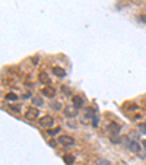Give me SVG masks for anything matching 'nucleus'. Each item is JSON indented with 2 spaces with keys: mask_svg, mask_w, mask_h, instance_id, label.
<instances>
[{
  "mask_svg": "<svg viewBox=\"0 0 146 165\" xmlns=\"http://www.w3.org/2000/svg\"><path fill=\"white\" fill-rule=\"evenodd\" d=\"M57 142L60 145H63V146H72L73 143H74V139H73L72 136H69V134H62Z\"/></svg>",
  "mask_w": 146,
  "mask_h": 165,
  "instance_id": "obj_1",
  "label": "nucleus"
},
{
  "mask_svg": "<svg viewBox=\"0 0 146 165\" xmlns=\"http://www.w3.org/2000/svg\"><path fill=\"white\" fill-rule=\"evenodd\" d=\"M38 117H39V111L34 107L28 108V111L25 113V119H28V120H36Z\"/></svg>",
  "mask_w": 146,
  "mask_h": 165,
  "instance_id": "obj_2",
  "label": "nucleus"
},
{
  "mask_svg": "<svg viewBox=\"0 0 146 165\" xmlns=\"http://www.w3.org/2000/svg\"><path fill=\"white\" fill-rule=\"evenodd\" d=\"M39 124H41L42 127H53V124H54V119H53V117H50V116H44V117H41V119H39Z\"/></svg>",
  "mask_w": 146,
  "mask_h": 165,
  "instance_id": "obj_3",
  "label": "nucleus"
},
{
  "mask_svg": "<svg viewBox=\"0 0 146 165\" xmlns=\"http://www.w3.org/2000/svg\"><path fill=\"white\" fill-rule=\"evenodd\" d=\"M41 94L42 95H45V96H48V98H53L54 95H56V89L53 88V86H44L42 89H41Z\"/></svg>",
  "mask_w": 146,
  "mask_h": 165,
  "instance_id": "obj_4",
  "label": "nucleus"
},
{
  "mask_svg": "<svg viewBox=\"0 0 146 165\" xmlns=\"http://www.w3.org/2000/svg\"><path fill=\"white\" fill-rule=\"evenodd\" d=\"M64 116L67 119H74L77 116V108H74V107H64Z\"/></svg>",
  "mask_w": 146,
  "mask_h": 165,
  "instance_id": "obj_5",
  "label": "nucleus"
},
{
  "mask_svg": "<svg viewBox=\"0 0 146 165\" xmlns=\"http://www.w3.org/2000/svg\"><path fill=\"white\" fill-rule=\"evenodd\" d=\"M73 107H74V108H77V110H79V108H82V107H83V104H85V102H83V98H82V96H79V95H76V96H73Z\"/></svg>",
  "mask_w": 146,
  "mask_h": 165,
  "instance_id": "obj_6",
  "label": "nucleus"
},
{
  "mask_svg": "<svg viewBox=\"0 0 146 165\" xmlns=\"http://www.w3.org/2000/svg\"><path fill=\"white\" fill-rule=\"evenodd\" d=\"M107 130H108L111 134H118V133H120V130H121V127H120L117 123H114V121H112V123L107 127Z\"/></svg>",
  "mask_w": 146,
  "mask_h": 165,
  "instance_id": "obj_7",
  "label": "nucleus"
},
{
  "mask_svg": "<svg viewBox=\"0 0 146 165\" xmlns=\"http://www.w3.org/2000/svg\"><path fill=\"white\" fill-rule=\"evenodd\" d=\"M53 75H56L57 78H64V76H66V70H64L63 67L54 66V67H53Z\"/></svg>",
  "mask_w": 146,
  "mask_h": 165,
  "instance_id": "obj_8",
  "label": "nucleus"
},
{
  "mask_svg": "<svg viewBox=\"0 0 146 165\" xmlns=\"http://www.w3.org/2000/svg\"><path fill=\"white\" fill-rule=\"evenodd\" d=\"M38 79H39V82L41 83H45V85L48 86V83H50V76H48V73H47V72H39Z\"/></svg>",
  "mask_w": 146,
  "mask_h": 165,
  "instance_id": "obj_9",
  "label": "nucleus"
},
{
  "mask_svg": "<svg viewBox=\"0 0 146 165\" xmlns=\"http://www.w3.org/2000/svg\"><path fill=\"white\" fill-rule=\"evenodd\" d=\"M129 148H130V151H133V152H136V154L140 152V145H139V142H136V140H130Z\"/></svg>",
  "mask_w": 146,
  "mask_h": 165,
  "instance_id": "obj_10",
  "label": "nucleus"
},
{
  "mask_svg": "<svg viewBox=\"0 0 146 165\" xmlns=\"http://www.w3.org/2000/svg\"><path fill=\"white\" fill-rule=\"evenodd\" d=\"M32 105L34 107H42L44 105V101L41 96H32Z\"/></svg>",
  "mask_w": 146,
  "mask_h": 165,
  "instance_id": "obj_11",
  "label": "nucleus"
},
{
  "mask_svg": "<svg viewBox=\"0 0 146 165\" xmlns=\"http://www.w3.org/2000/svg\"><path fill=\"white\" fill-rule=\"evenodd\" d=\"M63 161L67 165H73L74 164V156H73V155H64V156H63Z\"/></svg>",
  "mask_w": 146,
  "mask_h": 165,
  "instance_id": "obj_12",
  "label": "nucleus"
},
{
  "mask_svg": "<svg viewBox=\"0 0 146 165\" xmlns=\"http://www.w3.org/2000/svg\"><path fill=\"white\" fill-rule=\"evenodd\" d=\"M94 113H95V111H94L92 108H88V110H86V113H85V117H86V119H92V120H94V119H95Z\"/></svg>",
  "mask_w": 146,
  "mask_h": 165,
  "instance_id": "obj_13",
  "label": "nucleus"
},
{
  "mask_svg": "<svg viewBox=\"0 0 146 165\" xmlns=\"http://www.w3.org/2000/svg\"><path fill=\"white\" fill-rule=\"evenodd\" d=\"M137 129L142 134H146V123H139L137 124Z\"/></svg>",
  "mask_w": 146,
  "mask_h": 165,
  "instance_id": "obj_14",
  "label": "nucleus"
},
{
  "mask_svg": "<svg viewBox=\"0 0 146 165\" xmlns=\"http://www.w3.org/2000/svg\"><path fill=\"white\" fill-rule=\"evenodd\" d=\"M50 107H51V108H54L56 111H60V110H62V104H60V102H51V104H50Z\"/></svg>",
  "mask_w": 146,
  "mask_h": 165,
  "instance_id": "obj_15",
  "label": "nucleus"
},
{
  "mask_svg": "<svg viewBox=\"0 0 146 165\" xmlns=\"http://www.w3.org/2000/svg\"><path fill=\"white\" fill-rule=\"evenodd\" d=\"M111 142L117 145V143L121 142V137H118V134H111Z\"/></svg>",
  "mask_w": 146,
  "mask_h": 165,
  "instance_id": "obj_16",
  "label": "nucleus"
},
{
  "mask_svg": "<svg viewBox=\"0 0 146 165\" xmlns=\"http://www.w3.org/2000/svg\"><path fill=\"white\" fill-rule=\"evenodd\" d=\"M6 99H7V101H18V95H15V94H7V95H6Z\"/></svg>",
  "mask_w": 146,
  "mask_h": 165,
  "instance_id": "obj_17",
  "label": "nucleus"
},
{
  "mask_svg": "<svg viewBox=\"0 0 146 165\" xmlns=\"http://www.w3.org/2000/svg\"><path fill=\"white\" fill-rule=\"evenodd\" d=\"M9 108L15 113H21V105H9Z\"/></svg>",
  "mask_w": 146,
  "mask_h": 165,
  "instance_id": "obj_18",
  "label": "nucleus"
},
{
  "mask_svg": "<svg viewBox=\"0 0 146 165\" xmlns=\"http://www.w3.org/2000/svg\"><path fill=\"white\" fill-rule=\"evenodd\" d=\"M62 92L66 94V95H72V91H70L67 86H62Z\"/></svg>",
  "mask_w": 146,
  "mask_h": 165,
  "instance_id": "obj_19",
  "label": "nucleus"
},
{
  "mask_svg": "<svg viewBox=\"0 0 146 165\" xmlns=\"http://www.w3.org/2000/svg\"><path fill=\"white\" fill-rule=\"evenodd\" d=\"M60 130H62V129H59V127H57V129H53V130H48V134H50V136H54V134H57Z\"/></svg>",
  "mask_w": 146,
  "mask_h": 165,
  "instance_id": "obj_20",
  "label": "nucleus"
},
{
  "mask_svg": "<svg viewBox=\"0 0 146 165\" xmlns=\"http://www.w3.org/2000/svg\"><path fill=\"white\" fill-rule=\"evenodd\" d=\"M98 165H110L107 159H98Z\"/></svg>",
  "mask_w": 146,
  "mask_h": 165,
  "instance_id": "obj_21",
  "label": "nucleus"
},
{
  "mask_svg": "<svg viewBox=\"0 0 146 165\" xmlns=\"http://www.w3.org/2000/svg\"><path fill=\"white\" fill-rule=\"evenodd\" d=\"M48 145H50L51 148H56V146H57V140H54V139H51V140L48 142Z\"/></svg>",
  "mask_w": 146,
  "mask_h": 165,
  "instance_id": "obj_22",
  "label": "nucleus"
},
{
  "mask_svg": "<svg viewBox=\"0 0 146 165\" xmlns=\"http://www.w3.org/2000/svg\"><path fill=\"white\" fill-rule=\"evenodd\" d=\"M137 108H139V107H137V105H136V104H132V105H130V107H127V110H130V111H133V110H135V111H136V110H137Z\"/></svg>",
  "mask_w": 146,
  "mask_h": 165,
  "instance_id": "obj_23",
  "label": "nucleus"
},
{
  "mask_svg": "<svg viewBox=\"0 0 146 165\" xmlns=\"http://www.w3.org/2000/svg\"><path fill=\"white\" fill-rule=\"evenodd\" d=\"M92 123H94V126H95V127H97V126H98V117H95V119H94V121H92Z\"/></svg>",
  "mask_w": 146,
  "mask_h": 165,
  "instance_id": "obj_24",
  "label": "nucleus"
},
{
  "mask_svg": "<svg viewBox=\"0 0 146 165\" xmlns=\"http://www.w3.org/2000/svg\"><path fill=\"white\" fill-rule=\"evenodd\" d=\"M32 63H34V64L38 63V57H34V59H32Z\"/></svg>",
  "mask_w": 146,
  "mask_h": 165,
  "instance_id": "obj_25",
  "label": "nucleus"
},
{
  "mask_svg": "<svg viewBox=\"0 0 146 165\" xmlns=\"http://www.w3.org/2000/svg\"><path fill=\"white\" fill-rule=\"evenodd\" d=\"M143 146H145V149H146V140H143Z\"/></svg>",
  "mask_w": 146,
  "mask_h": 165,
  "instance_id": "obj_26",
  "label": "nucleus"
}]
</instances>
